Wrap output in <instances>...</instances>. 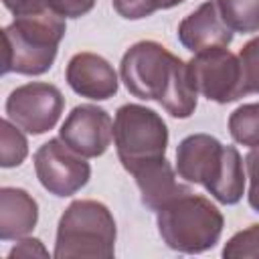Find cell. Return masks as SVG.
Returning a JSON list of instances; mask_svg holds the SVG:
<instances>
[{
    "label": "cell",
    "instance_id": "cell-1",
    "mask_svg": "<svg viewBox=\"0 0 259 259\" xmlns=\"http://www.w3.org/2000/svg\"><path fill=\"white\" fill-rule=\"evenodd\" d=\"M119 75L134 97L158 101L176 119H186L196 109L198 91L188 63L156 40L134 42L121 57Z\"/></svg>",
    "mask_w": 259,
    "mask_h": 259
},
{
    "label": "cell",
    "instance_id": "cell-2",
    "mask_svg": "<svg viewBox=\"0 0 259 259\" xmlns=\"http://www.w3.org/2000/svg\"><path fill=\"white\" fill-rule=\"evenodd\" d=\"M14 20L2 28L4 67L2 73L42 75L47 73L65 38L67 24L47 0H2Z\"/></svg>",
    "mask_w": 259,
    "mask_h": 259
},
{
    "label": "cell",
    "instance_id": "cell-3",
    "mask_svg": "<svg viewBox=\"0 0 259 259\" xmlns=\"http://www.w3.org/2000/svg\"><path fill=\"white\" fill-rule=\"evenodd\" d=\"M176 172L200 184L221 204H237L245 194L243 158L235 146H223L210 134L186 136L176 148Z\"/></svg>",
    "mask_w": 259,
    "mask_h": 259
},
{
    "label": "cell",
    "instance_id": "cell-4",
    "mask_svg": "<svg viewBox=\"0 0 259 259\" xmlns=\"http://www.w3.org/2000/svg\"><path fill=\"white\" fill-rule=\"evenodd\" d=\"M115 221L111 210L91 198L73 200L59 219L55 259H111L115 253Z\"/></svg>",
    "mask_w": 259,
    "mask_h": 259
},
{
    "label": "cell",
    "instance_id": "cell-5",
    "mask_svg": "<svg viewBox=\"0 0 259 259\" xmlns=\"http://www.w3.org/2000/svg\"><path fill=\"white\" fill-rule=\"evenodd\" d=\"M162 241L178 253H204L223 233V212L206 196L186 192L166 202L156 217Z\"/></svg>",
    "mask_w": 259,
    "mask_h": 259
},
{
    "label": "cell",
    "instance_id": "cell-6",
    "mask_svg": "<svg viewBox=\"0 0 259 259\" xmlns=\"http://www.w3.org/2000/svg\"><path fill=\"white\" fill-rule=\"evenodd\" d=\"M113 144L125 172L166 158L168 127L160 113L140 103H125L113 117Z\"/></svg>",
    "mask_w": 259,
    "mask_h": 259
},
{
    "label": "cell",
    "instance_id": "cell-7",
    "mask_svg": "<svg viewBox=\"0 0 259 259\" xmlns=\"http://www.w3.org/2000/svg\"><path fill=\"white\" fill-rule=\"evenodd\" d=\"M196 91L208 101L231 103L245 97L241 61L227 47H210L188 61Z\"/></svg>",
    "mask_w": 259,
    "mask_h": 259
},
{
    "label": "cell",
    "instance_id": "cell-8",
    "mask_svg": "<svg viewBox=\"0 0 259 259\" xmlns=\"http://www.w3.org/2000/svg\"><path fill=\"white\" fill-rule=\"evenodd\" d=\"M6 117L30 136L53 130L65 109V97L53 83L32 81L16 87L6 99Z\"/></svg>",
    "mask_w": 259,
    "mask_h": 259
},
{
    "label": "cell",
    "instance_id": "cell-9",
    "mask_svg": "<svg viewBox=\"0 0 259 259\" xmlns=\"http://www.w3.org/2000/svg\"><path fill=\"white\" fill-rule=\"evenodd\" d=\"M34 172L40 186L55 196H73L91 178L89 162L61 138H51L34 152Z\"/></svg>",
    "mask_w": 259,
    "mask_h": 259
},
{
    "label": "cell",
    "instance_id": "cell-10",
    "mask_svg": "<svg viewBox=\"0 0 259 259\" xmlns=\"http://www.w3.org/2000/svg\"><path fill=\"white\" fill-rule=\"evenodd\" d=\"M59 138L83 158H97L111 144L113 121L103 107L83 103L73 107L65 117Z\"/></svg>",
    "mask_w": 259,
    "mask_h": 259
},
{
    "label": "cell",
    "instance_id": "cell-11",
    "mask_svg": "<svg viewBox=\"0 0 259 259\" xmlns=\"http://www.w3.org/2000/svg\"><path fill=\"white\" fill-rule=\"evenodd\" d=\"M65 79L77 95L93 101H105L113 97L119 87L113 65L95 53L73 55L67 63Z\"/></svg>",
    "mask_w": 259,
    "mask_h": 259
},
{
    "label": "cell",
    "instance_id": "cell-12",
    "mask_svg": "<svg viewBox=\"0 0 259 259\" xmlns=\"http://www.w3.org/2000/svg\"><path fill=\"white\" fill-rule=\"evenodd\" d=\"M178 40L192 53L210 47H229L233 42V30L223 20L217 0L202 2L196 10L182 18L178 24Z\"/></svg>",
    "mask_w": 259,
    "mask_h": 259
},
{
    "label": "cell",
    "instance_id": "cell-13",
    "mask_svg": "<svg viewBox=\"0 0 259 259\" xmlns=\"http://www.w3.org/2000/svg\"><path fill=\"white\" fill-rule=\"evenodd\" d=\"M132 176L136 178V184L142 192V204L148 210L158 212L172 198L192 192L188 186H184L176 180L174 168L166 158H160L156 162H150V164L138 168Z\"/></svg>",
    "mask_w": 259,
    "mask_h": 259
},
{
    "label": "cell",
    "instance_id": "cell-14",
    "mask_svg": "<svg viewBox=\"0 0 259 259\" xmlns=\"http://www.w3.org/2000/svg\"><path fill=\"white\" fill-rule=\"evenodd\" d=\"M38 223V204L24 188H0V239L16 241L26 237Z\"/></svg>",
    "mask_w": 259,
    "mask_h": 259
},
{
    "label": "cell",
    "instance_id": "cell-15",
    "mask_svg": "<svg viewBox=\"0 0 259 259\" xmlns=\"http://www.w3.org/2000/svg\"><path fill=\"white\" fill-rule=\"evenodd\" d=\"M223 20L235 32L259 30V0H217Z\"/></svg>",
    "mask_w": 259,
    "mask_h": 259
},
{
    "label": "cell",
    "instance_id": "cell-16",
    "mask_svg": "<svg viewBox=\"0 0 259 259\" xmlns=\"http://www.w3.org/2000/svg\"><path fill=\"white\" fill-rule=\"evenodd\" d=\"M231 138L247 148L259 146V101L243 103L229 115Z\"/></svg>",
    "mask_w": 259,
    "mask_h": 259
},
{
    "label": "cell",
    "instance_id": "cell-17",
    "mask_svg": "<svg viewBox=\"0 0 259 259\" xmlns=\"http://www.w3.org/2000/svg\"><path fill=\"white\" fill-rule=\"evenodd\" d=\"M28 156V140L22 130L12 123L8 117L0 123V166L2 168H16Z\"/></svg>",
    "mask_w": 259,
    "mask_h": 259
},
{
    "label": "cell",
    "instance_id": "cell-18",
    "mask_svg": "<svg viewBox=\"0 0 259 259\" xmlns=\"http://www.w3.org/2000/svg\"><path fill=\"white\" fill-rule=\"evenodd\" d=\"M225 259H259V225L235 233L223 247Z\"/></svg>",
    "mask_w": 259,
    "mask_h": 259
},
{
    "label": "cell",
    "instance_id": "cell-19",
    "mask_svg": "<svg viewBox=\"0 0 259 259\" xmlns=\"http://www.w3.org/2000/svg\"><path fill=\"white\" fill-rule=\"evenodd\" d=\"M241 71H243V91L259 93V36L247 40L239 51Z\"/></svg>",
    "mask_w": 259,
    "mask_h": 259
},
{
    "label": "cell",
    "instance_id": "cell-20",
    "mask_svg": "<svg viewBox=\"0 0 259 259\" xmlns=\"http://www.w3.org/2000/svg\"><path fill=\"white\" fill-rule=\"evenodd\" d=\"M115 12L125 20H140L152 16L162 8V0H111Z\"/></svg>",
    "mask_w": 259,
    "mask_h": 259
},
{
    "label": "cell",
    "instance_id": "cell-21",
    "mask_svg": "<svg viewBox=\"0 0 259 259\" xmlns=\"http://www.w3.org/2000/svg\"><path fill=\"white\" fill-rule=\"evenodd\" d=\"M245 168H247V176H249L247 200H249V206L255 212H259V146L251 148V152L245 156Z\"/></svg>",
    "mask_w": 259,
    "mask_h": 259
},
{
    "label": "cell",
    "instance_id": "cell-22",
    "mask_svg": "<svg viewBox=\"0 0 259 259\" xmlns=\"http://www.w3.org/2000/svg\"><path fill=\"white\" fill-rule=\"evenodd\" d=\"M47 2L63 18H81L93 10L97 0H47Z\"/></svg>",
    "mask_w": 259,
    "mask_h": 259
},
{
    "label": "cell",
    "instance_id": "cell-23",
    "mask_svg": "<svg viewBox=\"0 0 259 259\" xmlns=\"http://www.w3.org/2000/svg\"><path fill=\"white\" fill-rule=\"evenodd\" d=\"M30 257H49V251L45 249V245H42L40 239L22 237L8 251V259H30Z\"/></svg>",
    "mask_w": 259,
    "mask_h": 259
},
{
    "label": "cell",
    "instance_id": "cell-24",
    "mask_svg": "<svg viewBox=\"0 0 259 259\" xmlns=\"http://www.w3.org/2000/svg\"><path fill=\"white\" fill-rule=\"evenodd\" d=\"M184 0H162V10H168V8H174L178 4H182Z\"/></svg>",
    "mask_w": 259,
    "mask_h": 259
}]
</instances>
